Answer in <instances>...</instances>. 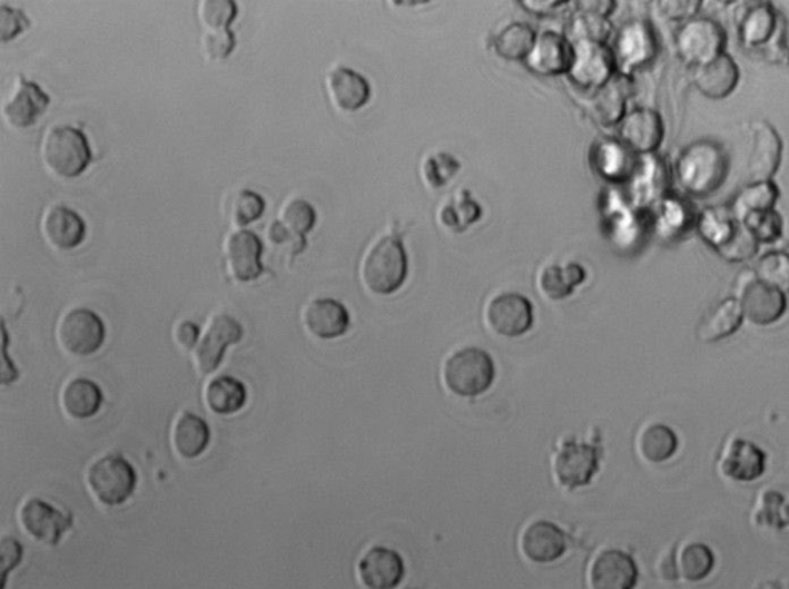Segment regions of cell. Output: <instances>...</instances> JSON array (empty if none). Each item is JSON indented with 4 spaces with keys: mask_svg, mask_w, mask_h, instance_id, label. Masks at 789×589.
Returning <instances> with one entry per match:
<instances>
[{
    "mask_svg": "<svg viewBox=\"0 0 789 589\" xmlns=\"http://www.w3.org/2000/svg\"><path fill=\"white\" fill-rule=\"evenodd\" d=\"M755 276L740 287L739 303L749 322L767 326L785 314L787 298L782 291L759 282Z\"/></svg>",
    "mask_w": 789,
    "mask_h": 589,
    "instance_id": "obj_15",
    "label": "cell"
},
{
    "mask_svg": "<svg viewBox=\"0 0 789 589\" xmlns=\"http://www.w3.org/2000/svg\"><path fill=\"white\" fill-rule=\"evenodd\" d=\"M520 6L527 8L531 13L543 14L551 13L554 8L562 6V2H554V0H526V2H520Z\"/></svg>",
    "mask_w": 789,
    "mask_h": 589,
    "instance_id": "obj_53",
    "label": "cell"
},
{
    "mask_svg": "<svg viewBox=\"0 0 789 589\" xmlns=\"http://www.w3.org/2000/svg\"><path fill=\"white\" fill-rule=\"evenodd\" d=\"M42 161L59 178H78L90 166V144L79 128L56 126L47 131L42 141Z\"/></svg>",
    "mask_w": 789,
    "mask_h": 589,
    "instance_id": "obj_2",
    "label": "cell"
},
{
    "mask_svg": "<svg viewBox=\"0 0 789 589\" xmlns=\"http://www.w3.org/2000/svg\"><path fill=\"white\" fill-rule=\"evenodd\" d=\"M727 35L719 23L711 19H691L679 28L675 47L680 58L691 66L700 67L723 55Z\"/></svg>",
    "mask_w": 789,
    "mask_h": 589,
    "instance_id": "obj_6",
    "label": "cell"
},
{
    "mask_svg": "<svg viewBox=\"0 0 789 589\" xmlns=\"http://www.w3.org/2000/svg\"><path fill=\"white\" fill-rule=\"evenodd\" d=\"M777 198H779V188L771 181L755 183L752 186L743 188L734 203H732L731 214L739 223H743L749 215L756 212L771 210Z\"/></svg>",
    "mask_w": 789,
    "mask_h": 589,
    "instance_id": "obj_36",
    "label": "cell"
},
{
    "mask_svg": "<svg viewBox=\"0 0 789 589\" xmlns=\"http://www.w3.org/2000/svg\"><path fill=\"white\" fill-rule=\"evenodd\" d=\"M717 252H719L724 259H728V262H744V259L755 256L757 252V238L743 223H737L734 230L717 247Z\"/></svg>",
    "mask_w": 789,
    "mask_h": 589,
    "instance_id": "obj_44",
    "label": "cell"
},
{
    "mask_svg": "<svg viewBox=\"0 0 789 589\" xmlns=\"http://www.w3.org/2000/svg\"><path fill=\"white\" fill-rule=\"evenodd\" d=\"M788 254H789V246H788Z\"/></svg>",
    "mask_w": 789,
    "mask_h": 589,
    "instance_id": "obj_54",
    "label": "cell"
},
{
    "mask_svg": "<svg viewBox=\"0 0 789 589\" xmlns=\"http://www.w3.org/2000/svg\"><path fill=\"white\" fill-rule=\"evenodd\" d=\"M19 517L28 534L47 547L61 543L63 534L73 527L71 514H63L53 504L41 499L27 500Z\"/></svg>",
    "mask_w": 789,
    "mask_h": 589,
    "instance_id": "obj_12",
    "label": "cell"
},
{
    "mask_svg": "<svg viewBox=\"0 0 789 589\" xmlns=\"http://www.w3.org/2000/svg\"><path fill=\"white\" fill-rule=\"evenodd\" d=\"M243 326L234 316L221 314L211 318L206 335L195 349V362L203 374H211L223 363L224 352L243 338Z\"/></svg>",
    "mask_w": 789,
    "mask_h": 589,
    "instance_id": "obj_11",
    "label": "cell"
},
{
    "mask_svg": "<svg viewBox=\"0 0 789 589\" xmlns=\"http://www.w3.org/2000/svg\"><path fill=\"white\" fill-rule=\"evenodd\" d=\"M743 311L739 300L728 298L712 307L697 327V338L716 343L734 334L742 326Z\"/></svg>",
    "mask_w": 789,
    "mask_h": 589,
    "instance_id": "obj_26",
    "label": "cell"
},
{
    "mask_svg": "<svg viewBox=\"0 0 789 589\" xmlns=\"http://www.w3.org/2000/svg\"><path fill=\"white\" fill-rule=\"evenodd\" d=\"M522 549L532 562H554L566 551V536L556 524L539 520L524 529Z\"/></svg>",
    "mask_w": 789,
    "mask_h": 589,
    "instance_id": "obj_21",
    "label": "cell"
},
{
    "mask_svg": "<svg viewBox=\"0 0 789 589\" xmlns=\"http://www.w3.org/2000/svg\"><path fill=\"white\" fill-rule=\"evenodd\" d=\"M58 338L68 354L88 356L102 347L106 326L101 316L96 315L90 308H71L59 323Z\"/></svg>",
    "mask_w": 789,
    "mask_h": 589,
    "instance_id": "obj_7",
    "label": "cell"
},
{
    "mask_svg": "<svg viewBox=\"0 0 789 589\" xmlns=\"http://www.w3.org/2000/svg\"><path fill=\"white\" fill-rule=\"evenodd\" d=\"M326 87L331 101L338 110L356 111L366 106L371 98V87L362 75L351 68H334L327 75Z\"/></svg>",
    "mask_w": 789,
    "mask_h": 589,
    "instance_id": "obj_22",
    "label": "cell"
},
{
    "mask_svg": "<svg viewBox=\"0 0 789 589\" xmlns=\"http://www.w3.org/2000/svg\"><path fill=\"white\" fill-rule=\"evenodd\" d=\"M572 75L576 81L588 86H603L612 70V58L602 47L588 43L579 55H574Z\"/></svg>",
    "mask_w": 789,
    "mask_h": 589,
    "instance_id": "obj_32",
    "label": "cell"
},
{
    "mask_svg": "<svg viewBox=\"0 0 789 589\" xmlns=\"http://www.w3.org/2000/svg\"><path fill=\"white\" fill-rule=\"evenodd\" d=\"M210 443V428L206 420L191 412H184L176 420L174 428V446L183 459L194 460L204 454Z\"/></svg>",
    "mask_w": 789,
    "mask_h": 589,
    "instance_id": "obj_27",
    "label": "cell"
},
{
    "mask_svg": "<svg viewBox=\"0 0 789 589\" xmlns=\"http://www.w3.org/2000/svg\"><path fill=\"white\" fill-rule=\"evenodd\" d=\"M41 230L46 242L56 251H73L81 246L87 226L81 216L62 204L48 207L42 216Z\"/></svg>",
    "mask_w": 789,
    "mask_h": 589,
    "instance_id": "obj_18",
    "label": "cell"
},
{
    "mask_svg": "<svg viewBox=\"0 0 789 589\" xmlns=\"http://www.w3.org/2000/svg\"><path fill=\"white\" fill-rule=\"evenodd\" d=\"M779 16L769 3L749 6L740 16L739 31L744 47L760 48L776 33Z\"/></svg>",
    "mask_w": 789,
    "mask_h": 589,
    "instance_id": "obj_28",
    "label": "cell"
},
{
    "mask_svg": "<svg viewBox=\"0 0 789 589\" xmlns=\"http://www.w3.org/2000/svg\"><path fill=\"white\" fill-rule=\"evenodd\" d=\"M303 323L308 334L322 340H334L346 334L351 316L342 303L332 298H318L304 308Z\"/></svg>",
    "mask_w": 789,
    "mask_h": 589,
    "instance_id": "obj_20",
    "label": "cell"
},
{
    "mask_svg": "<svg viewBox=\"0 0 789 589\" xmlns=\"http://www.w3.org/2000/svg\"><path fill=\"white\" fill-rule=\"evenodd\" d=\"M407 255L403 244L392 236L379 239L368 248L362 264L364 286L376 295H391L406 279Z\"/></svg>",
    "mask_w": 789,
    "mask_h": 589,
    "instance_id": "obj_3",
    "label": "cell"
},
{
    "mask_svg": "<svg viewBox=\"0 0 789 589\" xmlns=\"http://www.w3.org/2000/svg\"><path fill=\"white\" fill-rule=\"evenodd\" d=\"M623 143L632 150L647 151L655 150L663 139L662 118L652 110H635L627 116L620 128Z\"/></svg>",
    "mask_w": 789,
    "mask_h": 589,
    "instance_id": "obj_25",
    "label": "cell"
},
{
    "mask_svg": "<svg viewBox=\"0 0 789 589\" xmlns=\"http://www.w3.org/2000/svg\"><path fill=\"white\" fill-rule=\"evenodd\" d=\"M782 139L771 124L759 121L752 127V147L748 171L752 183H765L775 176L782 159Z\"/></svg>",
    "mask_w": 789,
    "mask_h": 589,
    "instance_id": "obj_17",
    "label": "cell"
},
{
    "mask_svg": "<svg viewBox=\"0 0 789 589\" xmlns=\"http://www.w3.org/2000/svg\"><path fill=\"white\" fill-rule=\"evenodd\" d=\"M740 71L731 56L720 55L714 61L694 67L692 81L700 94L711 99H723L737 87Z\"/></svg>",
    "mask_w": 789,
    "mask_h": 589,
    "instance_id": "obj_23",
    "label": "cell"
},
{
    "mask_svg": "<svg viewBox=\"0 0 789 589\" xmlns=\"http://www.w3.org/2000/svg\"><path fill=\"white\" fill-rule=\"evenodd\" d=\"M263 244L250 230H238L224 242V258L231 278L239 283H250L263 275Z\"/></svg>",
    "mask_w": 789,
    "mask_h": 589,
    "instance_id": "obj_13",
    "label": "cell"
},
{
    "mask_svg": "<svg viewBox=\"0 0 789 589\" xmlns=\"http://www.w3.org/2000/svg\"><path fill=\"white\" fill-rule=\"evenodd\" d=\"M206 402L215 414H236L247 402V389L234 376H218L206 389Z\"/></svg>",
    "mask_w": 789,
    "mask_h": 589,
    "instance_id": "obj_31",
    "label": "cell"
},
{
    "mask_svg": "<svg viewBox=\"0 0 789 589\" xmlns=\"http://www.w3.org/2000/svg\"><path fill=\"white\" fill-rule=\"evenodd\" d=\"M50 106V96L39 87V84L28 81L19 75L13 90L2 104L3 119L14 128L33 127Z\"/></svg>",
    "mask_w": 789,
    "mask_h": 589,
    "instance_id": "obj_10",
    "label": "cell"
},
{
    "mask_svg": "<svg viewBox=\"0 0 789 589\" xmlns=\"http://www.w3.org/2000/svg\"><path fill=\"white\" fill-rule=\"evenodd\" d=\"M737 223L739 222L731 212L724 210L722 207L709 208L700 218V234L717 248L731 235Z\"/></svg>",
    "mask_w": 789,
    "mask_h": 589,
    "instance_id": "obj_43",
    "label": "cell"
},
{
    "mask_svg": "<svg viewBox=\"0 0 789 589\" xmlns=\"http://www.w3.org/2000/svg\"><path fill=\"white\" fill-rule=\"evenodd\" d=\"M729 161L719 144L699 141L684 148L677 161V178L689 195L714 194L728 176Z\"/></svg>",
    "mask_w": 789,
    "mask_h": 589,
    "instance_id": "obj_1",
    "label": "cell"
},
{
    "mask_svg": "<svg viewBox=\"0 0 789 589\" xmlns=\"http://www.w3.org/2000/svg\"><path fill=\"white\" fill-rule=\"evenodd\" d=\"M743 224L752 232L757 242L771 243L782 234V219L772 208L749 215Z\"/></svg>",
    "mask_w": 789,
    "mask_h": 589,
    "instance_id": "obj_47",
    "label": "cell"
},
{
    "mask_svg": "<svg viewBox=\"0 0 789 589\" xmlns=\"http://www.w3.org/2000/svg\"><path fill=\"white\" fill-rule=\"evenodd\" d=\"M62 406L68 416L75 420H88L98 414L102 406V391L95 382L75 379L62 392Z\"/></svg>",
    "mask_w": 789,
    "mask_h": 589,
    "instance_id": "obj_30",
    "label": "cell"
},
{
    "mask_svg": "<svg viewBox=\"0 0 789 589\" xmlns=\"http://www.w3.org/2000/svg\"><path fill=\"white\" fill-rule=\"evenodd\" d=\"M639 580L635 560L620 549H606L595 557L589 571L592 589H634Z\"/></svg>",
    "mask_w": 789,
    "mask_h": 589,
    "instance_id": "obj_16",
    "label": "cell"
},
{
    "mask_svg": "<svg viewBox=\"0 0 789 589\" xmlns=\"http://www.w3.org/2000/svg\"><path fill=\"white\" fill-rule=\"evenodd\" d=\"M486 322L495 334L520 336L534 324V308L523 295H496L487 304Z\"/></svg>",
    "mask_w": 789,
    "mask_h": 589,
    "instance_id": "obj_14",
    "label": "cell"
},
{
    "mask_svg": "<svg viewBox=\"0 0 789 589\" xmlns=\"http://www.w3.org/2000/svg\"><path fill=\"white\" fill-rule=\"evenodd\" d=\"M629 86L631 84L624 78L611 79V81L603 84L596 90V94L592 96L591 104H589V111H591L592 118L596 122L603 124V126L619 122L623 116L629 90H631Z\"/></svg>",
    "mask_w": 789,
    "mask_h": 589,
    "instance_id": "obj_29",
    "label": "cell"
},
{
    "mask_svg": "<svg viewBox=\"0 0 789 589\" xmlns=\"http://www.w3.org/2000/svg\"><path fill=\"white\" fill-rule=\"evenodd\" d=\"M760 51H762L765 58L768 59V62L783 63V66H788L789 48L787 47V43H785V28L782 22H780L779 27H777L776 33L772 35V38L769 39L765 46L760 47Z\"/></svg>",
    "mask_w": 789,
    "mask_h": 589,
    "instance_id": "obj_49",
    "label": "cell"
},
{
    "mask_svg": "<svg viewBox=\"0 0 789 589\" xmlns=\"http://www.w3.org/2000/svg\"><path fill=\"white\" fill-rule=\"evenodd\" d=\"M494 360L482 349H460L444 363V384L452 394L458 396L482 395L494 383Z\"/></svg>",
    "mask_w": 789,
    "mask_h": 589,
    "instance_id": "obj_4",
    "label": "cell"
},
{
    "mask_svg": "<svg viewBox=\"0 0 789 589\" xmlns=\"http://www.w3.org/2000/svg\"><path fill=\"white\" fill-rule=\"evenodd\" d=\"M717 468L724 479L732 482H755L767 471V454L755 443L731 436L720 451Z\"/></svg>",
    "mask_w": 789,
    "mask_h": 589,
    "instance_id": "obj_9",
    "label": "cell"
},
{
    "mask_svg": "<svg viewBox=\"0 0 789 589\" xmlns=\"http://www.w3.org/2000/svg\"><path fill=\"white\" fill-rule=\"evenodd\" d=\"M88 488L106 507H119L134 495L138 474L121 455H103L88 469Z\"/></svg>",
    "mask_w": 789,
    "mask_h": 589,
    "instance_id": "obj_5",
    "label": "cell"
},
{
    "mask_svg": "<svg viewBox=\"0 0 789 589\" xmlns=\"http://www.w3.org/2000/svg\"><path fill=\"white\" fill-rule=\"evenodd\" d=\"M264 208H266V203H264L262 195L248 190V188H241L228 198L227 215L234 226L244 227L262 218Z\"/></svg>",
    "mask_w": 789,
    "mask_h": 589,
    "instance_id": "obj_40",
    "label": "cell"
},
{
    "mask_svg": "<svg viewBox=\"0 0 789 589\" xmlns=\"http://www.w3.org/2000/svg\"><path fill=\"white\" fill-rule=\"evenodd\" d=\"M662 13L669 19H683L697 13L700 2L694 0H675V2H660Z\"/></svg>",
    "mask_w": 789,
    "mask_h": 589,
    "instance_id": "obj_50",
    "label": "cell"
},
{
    "mask_svg": "<svg viewBox=\"0 0 789 589\" xmlns=\"http://www.w3.org/2000/svg\"><path fill=\"white\" fill-rule=\"evenodd\" d=\"M654 48L651 31L643 26L628 27L620 41V53L629 66L647 61L654 55Z\"/></svg>",
    "mask_w": 789,
    "mask_h": 589,
    "instance_id": "obj_41",
    "label": "cell"
},
{
    "mask_svg": "<svg viewBox=\"0 0 789 589\" xmlns=\"http://www.w3.org/2000/svg\"><path fill=\"white\" fill-rule=\"evenodd\" d=\"M586 278L583 267L579 264L568 266L544 267L539 276V287L549 300H563L572 294Z\"/></svg>",
    "mask_w": 789,
    "mask_h": 589,
    "instance_id": "obj_35",
    "label": "cell"
},
{
    "mask_svg": "<svg viewBox=\"0 0 789 589\" xmlns=\"http://www.w3.org/2000/svg\"><path fill=\"white\" fill-rule=\"evenodd\" d=\"M535 42L534 30L524 23L516 22L511 23L496 36L495 50L502 58L516 61V59H523L524 56L531 55Z\"/></svg>",
    "mask_w": 789,
    "mask_h": 589,
    "instance_id": "obj_39",
    "label": "cell"
},
{
    "mask_svg": "<svg viewBox=\"0 0 789 589\" xmlns=\"http://www.w3.org/2000/svg\"><path fill=\"white\" fill-rule=\"evenodd\" d=\"M276 222L282 224L284 230H286L295 242L307 246L306 235L315 226L316 212L306 199L290 198L283 204Z\"/></svg>",
    "mask_w": 789,
    "mask_h": 589,
    "instance_id": "obj_37",
    "label": "cell"
},
{
    "mask_svg": "<svg viewBox=\"0 0 789 589\" xmlns=\"http://www.w3.org/2000/svg\"><path fill=\"white\" fill-rule=\"evenodd\" d=\"M574 55L562 36L549 31L536 39L534 50L529 56V67L540 75H560L571 70Z\"/></svg>",
    "mask_w": 789,
    "mask_h": 589,
    "instance_id": "obj_24",
    "label": "cell"
},
{
    "mask_svg": "<svg viewBox=\"0 0 789 589\" xmlns=\"http://www.w3.org/2000/svg\"><path fill=\"white\" fill-rule=\"evenodd\" d=\"M238 6L234 0H203L198 7L204 30H227L235 21Z\"/></svg>",
    "mask_w": 789,
    "mask_h": 589,
    "instance_id": "obj_45",
    "label": "cell"
},
{
    "mask_svg": "<svg viewBox=\"0 0 789 589\" xmlns=\"http://www.w3.org/2000/svg\"><path fill=\"white\" fill-rule=\"evenodd\" d=\"M404 563L402 556L392 549H368L358 563V576L368 589H394L402 582Z\"/></svg>",
    "mask_w": 789,
    "mask_h": 589,
    "instance_id": "obj_19",
    "label": "cell"
},
{
    "mask_svg": "<svg viewBox=\"0 0 789 589\" xmlns=\"http://www.w3.org/2000/svg\"><path fill=\"white\" fill-rule=\"evenodd\" d=\"M203 53L210 61H226L235 50L236 39L230 28L227 30H204Z\"/></svg>",
    "mask_w": 789,
    "mask_h": 589,
    "instance_id": "obj_46",
    "label": "cell"
},
{
    "mask_svg": "<svg viewBox=\"0 0 789 589\" xmlns=\"http://www.w3.org/2000/svg\"><path fill=\"white\" fill-rule=\"evenodd\" d=\"M714 552L707 544L697 542L684 544L675 559L677 572L679 576L682 575L688 582H700V580L707 579L714 569Z\"/></svg>",
    "mask_w": 789,
    "mask_h": 589,
    "instance_id": "obj_38",
    "label": "cell"
},
{
    "mask_svg": "<svg viewBox=\"0 0 789 589\" xmlns=\"http://www.w3.org/2000/svg\"><path fill=\"white\" fill-rule=\"evenodd\" d=\"M756 278L768 286L789 292V254L771 252L757 263Z\"/></svg>",
    "mask_w": 789,
    "mask_h": 589,
    "instance_id": "obj_42",
    "label": "cell"
},
{
    "mask_svg": "<svg viewBox=\"0 0 789 589\" xmlns=\"http://www.w3.org/2000/svg\"><path fill=\"white\" fill-rule=\"evenodd\" d=\"M175 342L186 351L196 349L199 343V327L191 322L179 323L175 328Z\"/></svg>",
    "mask_w": 789,
    "mask_h": 589,
    "instance_id": "obj_51",
    "label": "cell"
},
{
    "mask_svg": "<svg viewBox=\"0 0 789 589\" xmlns=\"http://www.w3.org/2000/svg\"><path fill=\"white\" fill-rule=\"evenodd\" d=\"M602 449L596 444L564 440L554 460L556 480L569 491L591 483L599 472Z\"/></svg>",
    "mask_w": 789,
    "mask_h": 589,
    "instance_id": "obj_8",
    "label": "cell"
},
{
    "mask_svg": "<svg viewBox=\"0 0 789 589\" xmlns=\"http://www.w3.org/2000/svg\"><path fill=\"white\" fill-rule=\"evenodd\" d=\"M751 522L756 528L782 531L789 527V502L776 489H762L755 509L751 511Z\"/></svg>",
    "mask_w": 789,
    "mask_h": 589,
    "instance_id": "obj_33",
    "label": "cell"
},
{
    "mask_svg": "<svg viewBox=\"0 0 789 589\" xmlns=\"http://www.w3.org/2000/svg\"><path fill=\"white\" fill-rule=\"evenodd\" d=\"M677 448H679V439L667 424L652 423L640 432L639 452L647 462H667L675 454Z\"/></svg>",
    "mask_w": 789,
    "mask_h": 589,
    "instance_id": "obj_34",
    "label": "cell"
},
{
    "mask_svg": "<svg viewBox=\"0 0 789 589\" xmlns=\"http://www.w3.org/2000/svg\"><path fill=\"white\" fill-rule=\"evenodd\" d=\"M30 27L26 13L16 8L0 6V42H8Z\"/></svg>",
    "mask_w": 789,
    "mask_h": 589,
    "instance_id": "obj_48",
    "label": "cell"
},
{
    "mask_svg": "<svg viewBox=\"0 0 789 589\" xmlns=\"http://www.w3.org/2000/svg\"><path fill=\"white\" fill-rule=\"evenodd\" d=\"M0 552H2L3 588H6L8 571H10L11 568L14 569L16 565L21 562L22 547L16 549L14 554L10 556L11 554V537H6V539L2 540V549H0Z\"/></svg>",
    "mask_w": 789,
    "mask_h": 589,
    "instance_id": "obj_52",
    "label": "cell"
}]
</instances>
